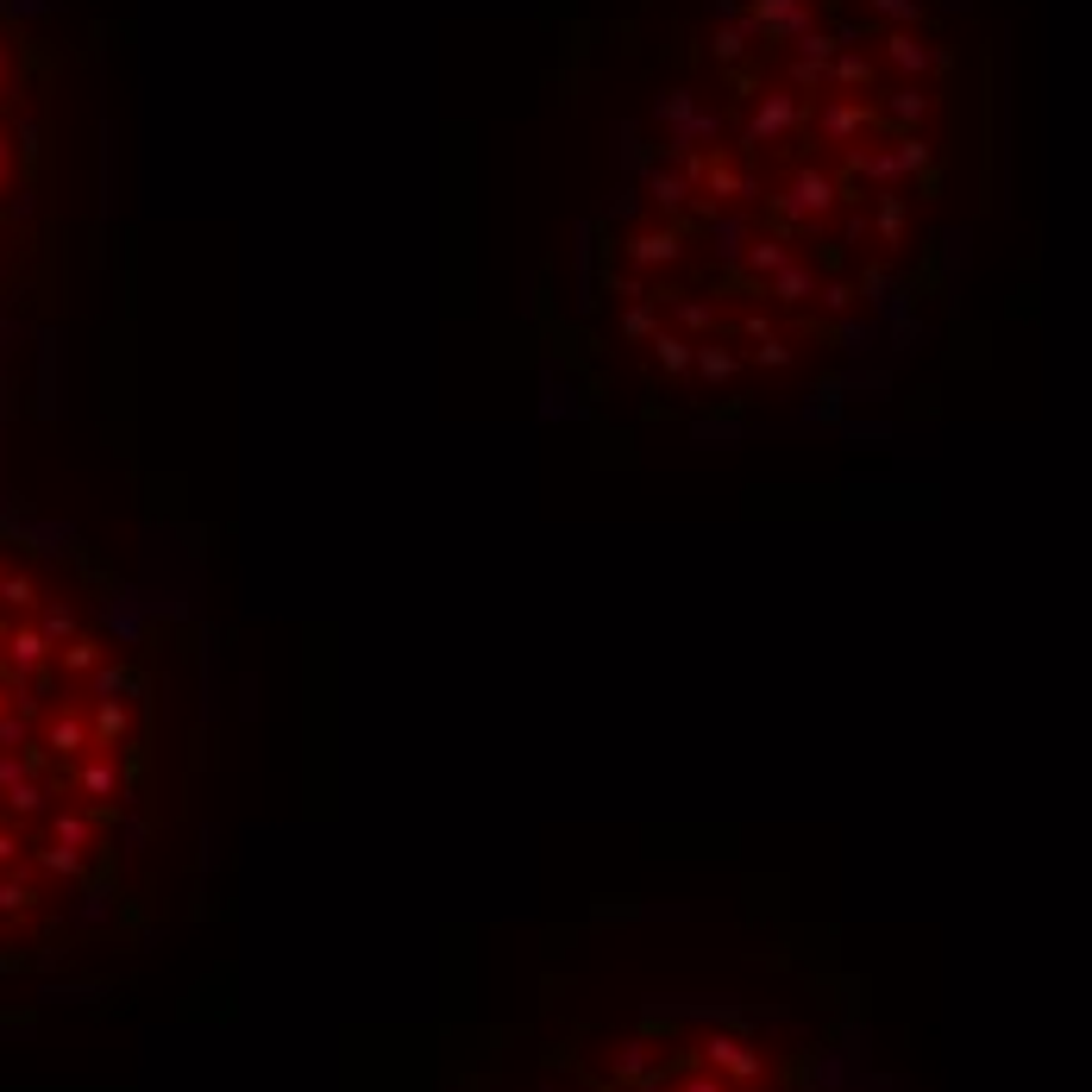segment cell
<instances>
[{"label":"cell","mask_w":1092,"mask_h":1092,"mask_svg":"<svg viewBox=\"0 0 1092 1092\" xmlns=\"http://www.w3.org/2000/svg\"><path fill=\"white\" fill-rule=\"evenodd\" d=\"M139 766V678L51 566L0 540V917L88 873Z\"/></svg>","instance_id":"6da1fadb"}]
</instances>
